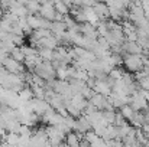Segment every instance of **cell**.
I'll use <instances>...</instances> for the list:
<instances>
[{
    "instance_id": "44dd1931",
    "label": "cell",
    "mask_w": 149,
    "mask_h": 147,
    "mask_svg": "<svg viewBox=\"0 0 149 147\" xmlns=\"http://www.w3.org/2000/svg\"><path fill=\"white\" fill-rule=\"evenodd\" d=\"M12 29H13V25L6 20V19H1L0 20V32H6V33H12Z\"/></svg>"
},
{
    "instance_id": "ba28073f",
    "label": "cell",
    "mask_w": 149,
    "mask_h": 147,
    "mask_svg": "<svg viewBox=\"0 0 149 147\" xmlns=\"http://www.w3.org/2000/svg\"><path fill=\"white\" fill-rule=\"evenodd\" d=\"M65 143H67L68 147H80L81 143H83V140L77 136L75 131H71V133H68L65 136Z\"/></svg>"
},
{
    "instance_id": "cb8c5ba5",
    "label": "cell",
    "mask_w": 149,
    "mask_h": 147,
    "mask_svg": "<svg viewBox=\"0 0 149 147\" xmlns=\"http://www.w3.org/2000/svg\"><path fill=\"white\" fill-rule=\"evenodd\" d=\"M7 56H9V53H7V52H4V50H1V49H0V66H1V65H3V62H4V59H6V58H7Z\"/></svg>"
},
{
    "instance_id": "8992f818",
    "label": "cell",
    "mask_w": 149,
    "mask_h": 147,
    "mask_svg": "<svg viewBox=\"0 0 149 147\" xmlns=\"http://www.w3.org/2000/svg\"><path fill=\"white\" fill-rule=\"evenodd\" d=\"M93 10L96 12V14L100 17L101 22H107V19L110 17V12H109V7L106 3H100V1H96L94 6H93Z\"/></svg>"
},
{
    "instance_id": "ac0fdd59",
    "label": "cell",
    "mask_w": 149,
    "mask_h": 147,
    "mask_svg": "<svg viewBox=\"0 0 149 147\" xmlns=\"http://www.w3.org/2000/svg\"><path fill=\"white\" fill-rule=\"evenodd\" d=\"M10 56H12L15 61H17V62H20V63H25L26 56H25V53L22 52V49L19 48V46H16V48L10 52Z\"/></svg>"
},
{
    "instance_id": "2e32d148",
    "label": "cell",
    "mask_w": 149,
    "mask_h": 147,
    "mask_svg": "<svg viewBox=\"0 0 149 147\" xmlns=\"http://www.w3.org/2000/svg\"><path fill=\"white\" fill-rule=\"evenodd\" d=\"M26 19H28L29 26H31L33 30L41 29V16H39V14H29Z\"/></svg>"
},
{
    "instance_id": "8fae6325",
    "label": "cell",
    "mask_w": 149,
    "mask_h": 147,
    "mask_svg": "<svg viewBox=\"0 0 149 147\" xmlns=\"http://www.w3.org/2000/svg\"><path fill=\"white\" fill-rule=\"evenodd\" d=\"M41 1H36V0H28L26 3V9L29 12V14H39L41 12Z\"/></svg>"
},
{
    "instance_id": "f1b7e54d",
    "label": "cell",
    "mask_w": 149,
    "mask_h": 147,
    "mask_svg": "<svg viewBox=\"0 0 149 147\" xmlns=\"http://www.w3.org/2000/svg\"><path fill=\"white\" fill-rule=\"evenodd\" d=\"M141 147H143V146H141Z\"/></svg>"
},
{
    "instance_id": "9c48e42d",
    "label": "cell",
    "mask_w": 149,
    "mask_h": 147,
    "mask_svg": "<svg viewBox=\"0 0 149 147\" xmlns=\"http://www.w3.org/2000/svg\"><path fill=\"white\" fill-rule=\"evenodd\" d=\"M67 30H68V29H67V26H65L64 22H52V29H51V32H52L54 36H62Z\"/></svg>"
},
{
    "instance_id": "7c38bea8",
    "label": "cell",
    "mask_w": 149,
    "mask_h": 147,
    "mask_svg": "<svg viewBox=\"0 0 149 147\" xmlns=\"http://www.w3.org/2000/svg\"><path fill=\"white\" fill-rule=\"evenodd\" d=\"M22 124L19 120H10L6 123V131L7 133H15V134H19V130H20Z\"/></svg>"
},
{
    "instance_id": "5bb4252c",
    "label": "cell",
    "mask_w": 149,
    "mask_h": 147,
    "mask_svg": "<svg viewBox=\"0 0 149 147\" xmlns=\"http://www.w3.org/2000/svg\"><path fill=\"white\" fill-rule=\"evenodd\" d=\"M125 74H126V71H125L122 66H116V68H113V69L110 71L109 78L113 79V81H119V79H122V78L125 77Z\"/></svg>"
},
{
    "instance_id": "4fadbf2b",
    "label": "cell",
    "mask_w": 149,
    "mask_h": 147,
    "mask_svg": "<svg viewBox=\"0 0 149 147\" xmlns=\"http://www.w3.org/2000/svg\"><path fill=\"white\" fill-rule=\"evenodd\" d=\"M19 98L23 101V102H29V101H32L33 98H35V95H33V91H32V88L31 87H25L20 92H19Z\"/></svg>"
},
{
    "instance_id": "484cf974",
    "label": "cell",
    "mask_w": 149,
    "mask_h": 147,
    "mask_svg": "<svg viewBox=\"0 0 149 147\" xmlns=\"http://www.w3.org/2000/svg\"><path fill=\"white\" fill-rule=\"evenodd\" d=\"M1 147H13V146H10V144L6 143V141H1Z\"/></svg>"
},
{
    "instance_id": "83f0119b",
    "label": "cell",
    "mask_w": 149,
    "mask_h": 147,
    "mask_svg": "<svg viewBox=\"0 0 149 147\" xmlns=\"http://www.w3.org/2000/svg\"><path fill=\"white\" fill-rule=\"evenodd\" d=\"M0 110H1V104H0Z\"/></svg>"
},
{
    "instance_id": "30bf717a",
    "label": "cell",
    "mask_w": 149,
    "mask_h": 147,
    "mask_svg": "<svg viewBox=\"0 0 149 147\" xmlns=\"http://www.w3.org/2000/svg\"><path fill=\"white\" fill-rule=\"evenodd\" d=\"M38 55L41 56V59L44 62H54V50L47 48H39L38 49Z\"/></svg>"
},
{
    "instance_id": "277c9868",
    "label": "cell",
    "mask_w": 149,
    "mask_h": 147,
    "mask_svg": "<svg viewBox=\"0 0 149 147\" xmlns=\"http://www.w3.org/2000/svg\"><path fill=\"white\" fill-rule=\"evenodd\" d=\"M41 12H39V16L44 17V19H48L51 22H54L55 19V14H56V10H55V6H54V1H41Z\"/></svg>"
},
{
    "instance_id": "7a4b0ae2",
    "label": "cell",
    "mask_w": 149,
    "mask_h": 147,
    "mask_svg": "<svg viewBox=\"0 0 149 147\" xmlns=\"http://www.w3.org/2000/svg\"><path fill=\"white\" fill-rule=\"evenodd\" d=\"M130 107L135 111H146L149 108V104L145 98V91L139 90L138 92H135L132 95V101H130Z\"/></svg>"
},
{
    "instance_id": "7402d4cb",
    "label": "cell",
    "mask_w": 149,
    "mask_h": 147,
    "mask_svg": "<svg viewBox=\"0 0 149 147\" xmlns=\"http://www.w3.org/2000/svg\"><path fill=\"white\" fill-rule=\"evenodd\" d=\"M97 139H100V137L93 131V130H90V131H87V133L84 134V141H86L87 144H93Z\"/></svg>"
},
{
    "instance_id": "6da1fadb",
    "label": "cell",
    "mask_w": 149,
    "mask_h": 147,
    "mask_svg": "<svg viewBox=\"0 0 149 147\" xmlns=\"http://www.w3.org/2000/svg\"><path fill=\"white\" fill-rule=\"evenodd\" d=\"M123 65L129 72H139L143 69V63H142V55H125L123 56Z\"/></svg>"
},
{
    "instance_id": "9a60e30c",
    "label": "cell",
    "mask_w": 149,
    "mask_h": 147,
    "mask_svg": "<svg viewBox=\"0 0 149 147\" xmlns=\"http://www.w3.org/2000/svg\"><path fill=\"white\" fill-rule=\"evenodd\" d=\"M119 112L123 115V118H125L126 121H130V120L133 118V115H135V112H136V111H135L129 104H127V105H123V107L119 110Z\"/></svg>"
},
{
    "instance_id": "d4e9b609",
    "label": "cell",
    "mask_w": 149,
    "mask_h": 147,
    "mask_svg": "<svg viewBox=\"0 0 149 147\" xmlns=\"http://www.w3.org/2000/svg\"><path fill=\"white\" fill-rule=\"evenodd\" d=\"M6 136H7V133H6V128L0 127V141H4Z\"/></svg>"
},
{
    "instance_id": "ffe728a7",
    "label": "cell",
    "mask_w": 149,
    "mask_h": 147,
    "mask_svg": "<svg viewBox=\"0 0 149 147\" xmlns=\"http://www.w3.org/2000/svg\"><path fill=\"white\" fill-rule=\"evenodd\" d=\"M103 118L107 123V126L114 124V121H116V111H103Z\"/></svg>"
},
{
    "instance_id": "3957f363",
    "label": "cell",
    "mask_w": 149,
    "mask_h": 147,
    "mask_svg": "<svg viewBox=\"0 0 149 147\" xmlns=\"http://www.w3.org/2000/svg\"><path fill=\"white\" fill-rule=\"evenodd\" d=\"M9 74H15V75H19V74H23V72H26V68H25V65L23 63H20V62H17V61H15L10 55L4 59V62H3V65H1Z\"/></svg>"
},
{
    "instance_id": "e0dca14e",
    "label": "cell",
    "mask_w": 149,
    "mask_h": 147,
    "mask_svg": "<svg viewBox=\"0 0 149 147\" xmlns=\"http://www.w3.org/2000/svg\"><path fill=\"white\" fill-rule=\"evenodd\" d=\"M54 6H55V10H56V13H61L62 16H67V14H70V7L65 4V1H54Z\"/></svg>"
},
{
    "instance_id": "52a82bcc",
    "label": "cell",
    "mask_w": 149,
    "mask_h": 147,
    "mask_svg": "<svg viewBox=\"0 0 149 147\" xmlns=\"http://www.w3.org/2000/svg\"><path fill=\"white\" fill-rule=\"evenodd\" d=\"M58 46H61V43H59V41H58L54 35L49 36V38H45V39H41V41H39V48H47V49L55 50Z\"/></svg>"
},
{
    "instance_id": "4316f807",
    "label": "cell",
    "mask_w": 149,
    "mask_h": 147,
    "mask_svg": "<svg viewBox=\"0 0 149 147\" xmlns=\"http://www.w3.org/2000/svg\"><path fill=\"white\" fill-rule=\"evenodd\" d=\"M80 147H91V146H90V144H87V143L84 141V143H81V146Z\"/></svg>"
},
{
    "instance_id": "d6986e66",
    "label": "cell",
    "mask_w": 149,
    "mask_h": 147,
    "mask_svg": "<svg viewBox=\"0 0 149 147\" xmlns=\"http://www.w3.org/2000/svg\"><path fill=\"white\" fill-rule=\"evenodd\" d=\"M19 139H20V136H19V134H15V133H7V136H6L4 141H6V143H9L10 146L16 147V146H19Z\"/></svg>"
},
{
    "instance_id": "5b68a950",
    "label": "cell",
    "mask_w": 149,
    "mask_h": 147,
    "mask_svg": "<svg viewBox=\"0 0 149 147\" xmlns=\"http://www.w3.org/2000/svg\"><path fill=\"white\" fill-rule=\"evenodd\" d=\"M90 130H93V127H91V124H90V121L87 120L86 115H81L80 118H77V121H75V127H74V131H75V133L86 134V133L90 131Z\"/></svg>"
},
{
    "instance_id": "603a6c76",
    "label": "cell",
    "mask_w": 149,
    "mask_h": 147,
    "mask_svg": "<svg viewBox=\"0 0 149 147\" xmlns=\"http://www.w3.org/2000/svg\"><path fill=\"white\" fill-rule=\"evenodd\" d=\"M20 49H22V52L25 53V56H35V55H38V49L33 48V46H29L28 43L23 45Z\"/></svg>"
}]
</instances>
